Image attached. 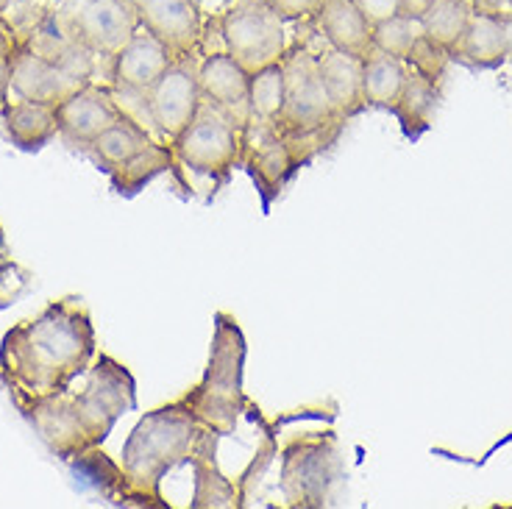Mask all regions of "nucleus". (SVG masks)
<instances>
[{
  "mask_svg": "<svg viewBox=\"0 0 512 509\" xmlns=\"http://www.w3.org/2000/svg\"><path fill=\"white\" fill-rule=\"evenodd\" d=\"M98 357V334L81 295L53 298L0 340V379L14 407L67 390Z\"/></svg>",
  "mask_w": 512,
  "mask_h": 509,
  "instance_id": "f257e3e1",
  "label": "nucleus"
},
{
  "mask_svg": "<svg viewBox=\"0 0 512 509\" xmlns=\"http://www.w3.org/2000/svg\"><path fill=\"white\" fill-rule=\"evenodd\" d=\"M204 423L181 401L148 409L123 443L117 465V501L165 509L162 482L170 471L190 465Z\"/></svg>",
  "mask_w": 512,
  "mask_h": 509,
  "instance_id": "f03ea898",
  "label": "nucleus"
},
{
  "mask_svg": "<svg viewBox=\"0 0 512 509\" xmlns=\"http://www.w3.org/2000/svg\"><path fill=\"white\" fill-rule=\"evenodd\" d=\"M245 357H248V343L240 329V320L229 312H218L215 326H212L204 376L181 395V401L192 409V415L201 420L206 429H215L223 437L237 432L240 418L248 407L243 387Z\"/></svg>",
  "mask_w": 512,
  "mask_h": 509,
  "instance_id": "7ed1b4c3",
  "label": "nucleus"
},
{
  "mask_svg": "<svg viewBox=\"0 0 512 509\" xmlns=\"http://www.w3.org/2000/svg\"><path fill=\"white\" fill-rule=\"evenodd\" d=\"M346 479L340 440L332 429L293 434L282 448V487L287 507L323 509L334 501V490Z\"/></svg>",
  "mask_w": 512,
  "mask_h": 509,
  "instance_id": "20e7f679",
  "label": "nucleus"
},
{
  "mask_svg": "<svg viewBox=\"0 0 512 509\" xmlns=\"http://www.w3.org/2000/svg\"><path fill=\"white\" fill-rule=\"evenodd\" d=\"M282 67L284 109L273 123L276 134L282 137H301V134H315V131L343 134L348 123L343 117H337L326 95L318 67V48H312L307 39L298 37L293 45H287Z\"/></svg>",
  "mask_w": 512,
  "mask_h": 509,
  "instance_id": "39448f33",
  "label": "nucleus"
},
{
  "mask_svg": "<svg viewBox=\"0 0 512 509\" xmlns=\"http://www.w3.org/2000/svg\"><path fill=\"white\" fill-rule=\"evenodd\" d=\"M176 156L179 170H192L212 181V195L229 184L234 167L243 162L245 126L229 117L215 103L204 98L190 126L181 131L173 142H167Z\"/></svg>",
  "mask_w": 512,
  "mask_h": 509,
  "instance_id": "423d86ee",
  "label": "nucleus"
},
{
  "mask_svg": "<svg viewBox=\"0 0 512 509\" xmlns=\"http://www.w3.org/2000/svg\"><path fill=\"white\" fill-rule=\"evenodd\" d=\"M87 373L84 390H67V395L87 443L98 451L109 440L117 420L137 407V379L112 354H98Z\"/></svg>",
  "mask_w": 512,
  "mask_h": 509,
  "instance_id": "0eeeda50",
  "label": "nucleus"
},
{
  "mask_svg": "<svg viewBox=\"0 0 512 509\" xmlns=\"http://www.w3.org/2000/svg\"><path fill=\"white\" fill-rule=\"evenodd\" d=\"M223 51L248 73L282 62L287 51L284 17L270 0H234L218 20Z\"/></svg>",
  "mask_w": 512,
  "mask_h": 509,
  "instance_id": "6e6552de",
  "label": "nucleus"
},
{
  "mask_svg": "<svg viewBox=\"0 0 512 509\" xmlns=\"http://www.w3.org/2000/svg\"><path fill=\"white\" fill-rule=\"evenodd\" d=\"M59 12L76 42L98 59H112L142 28L137 0H67Z\"/></svg>",
  "mask_w": 512,
  "mask_h": 509,
  "instance_id": "1a4fd4ad",
  "label": "nucleus"
},
{
  "mask_svg": "<svg viewBox=\"0 0 512 509\" xmlns=\"http://www.w3.org/2000/svg\"><path fill=\"white\" fill-rule=\"evenodd\" d=\"M204 103L201 81H198V59L181 56L173 59L154 90L145 95L148 123L156 140L173 142Z\"/></svg>",
  "mask_w": 512,
  "mask_h": 509,
  "instance_id": "9d476101",
  "label": "nucleus"
},
{
  "mask_svg": "<svg viewBox=\"0 0 512 509\" xmlns=\"http://www.w3.org/2000/svg\"><path fill=\"white\" fill-rule=\"evenodd\" d=\"M240 167L251 176L256 192L262 198V209L268 212L270 206L282 198L284 190L293 184L304 165L298 162L293 148L284 142L282 134H276V128L270 123L248 120Z\"/></svg>",
  "mask_w": 512,
  "mask_h": 509,
  "instance_id": "9b49d317",
  "label": "nucleus"
},
{
  "mask_svg": "<svg viewBox=\"0 0 512 509\" xmlns=\"http://www.w3.org/2000/svg\"><path fill=\"white\" fill-rule=\"evenodd\" d=\"M173 62V53L167 51L165 45L151 34L140 28L134 37L128 39L126 45L109 59V81L106 87L115 92L120 106L128 103H140L142 112L148 117L145 109V95L154 90V84L162 78L167 67ZM151 126V123H148Z\"/></svg>",
  "mask_w": 512,
  "mask_h": 509,
  "instance_id": "f8f14e48",
  "label": "nucleus"
},
{
  "mask_svg": "<svg viewBox=\"0 0 512 509\" xmlns=\"http://www.w3.org/2000/svg\"><path fill=\"white\" fill-rule=\"evenodd\" d=\"M123 112L115 92L106 84L90 81L56 106L59 115V140L76 151H90V145L115 123Z\"/></svg>",
  "mask_w": 512,
  "mask_h": 509,
  "instance_id": "ddd939ff",
  "label": "nucleus"
},
{
  "mask_svg": "<svg viewBox=\"0 0 512 509\" xmlns=\"http://www.w3.org/2000/svg\"><path fill=\"white\" fill-rule=\"evenodd\" d=\"M92 78H84L67 70L62 64L51 62L37 51H31L26 42L17 39L12 51V95L23 98V101L48 103V106H59L67 101L73 92L87 87Z\"/></svg>",
  "mask_w": 512,
  "mask_h": 509,
  "instance_id": "4468645a",
  "label": "nucleus"
},
{
  "mask_svg": "<svg viewBox=\"0 0 512 509\" xmlns=\"http://www.w3.org/2000/svg\"><path fill=\"white\" fill-rule=\"evenodd\" d=\"M140 23L151 31L173 59L195 56L204 42V14L198 0H137Z\"/></svg>",
  "mask_w": 512,
  "mask_h": 509,
  "instance_id": "2eb2a0df",
  "label": "nucleus"
},
{
  "mask_svg": "<svg viewBox=\"0 0 512 509\" xmlns=\"http://www.w3.org/2000/svg\"><path fill=\"white\" fill-rule=\"evenodd\" d=\"M67 390L26 401V404H20L17 409L37 429L39 437L45 440V446L51 448L56 457L81 459L92 454V448L87 443L84 432H81V426H78L73 409H70V395H67Z\"/></svg>",
  "mask_w": 512,
  "mask_h": 509,
  "instance_id": "dca6fc26",
  "label": "nucleus"
},
{
  "mask_svg": "<svg viewBox=\"0 0 512 509\" xmlns=\"http://www.w3.org/2000/svg\"><path fill=\"white\" fill-rule=\"evenodd\" d=\"M198 81L209 103H215L237 123L248 126V87L251 73L229 51H209L198 62Z\"/></svg>",
  "mask_w": 512,
  "mask_h": 509,
  "instance_id": "f3484780",
  "label": "nucleus"
},
{
  "mask_svg": "<svg viewBox=\"0 0 512 509\" xmlns=\"http://www.w3.org/2000/svg\"><path fill=\"white\" fill-rule=\"evenodd\" d=\"M223 434L215 429H206L198 440V446L192 451V479H195V490H192L190 507L195 509H234L240 507L237 501V484L231 482L226 473L220 471L218 465V446Z\"/></svg>",
  "mask_w": 512,
  "mask_h": 509,
  "instance_id": "a211bd4d",
  "label": "nucleus"
},
{
  "mask_svg": "<svg viewBox=\"0 0 512 509\" xmlns=\"http://www.w3.org/2000/svg\"><path fill=\"white\" fill-rule=\"evenodd\" d=\"M318 67L326 95H329L337 117L351 123L354 117L362 115L365 112V101H362V56L337 51L332 45H323V48H318Z\"/></svg>",
  "mask_w": 512,
  "mask_h": 509,
  "instance_id": "6ab92c4d",
  "label": "nucleus"
},
{
  "mask_svg": "<svg viewBox=\"0 0 512 509\" xmlns=\"http://www.w3.org/2000/svg\"><path fill=\"white\" fill-rule=\"evenodd\" d=\"M0 126H3V137L26 153L42 151L59 137L56 106L23 101V98L6 101V106L0 109Z\"/></svg>",
  "mask_w": 512,
  "mask_h": 509,
  "instance_id": "aec40b11",
  "label": "nucleus"
},
{
  "mask_svg": "<svg viewBox=\"0 0 512 509\" xmlns=\"http://www.w3.org/2000/svg\"><path fill=\"white\" fill-rule=\"evenodd\" d=\"M312 20L323 42L337 51L365 59L373 48V23L359 12L354 0H326Z\"/></svg>",
  "mask_w": 512,
  "mask_h": 509,
  "instance_id": "412c9836",
  "label": "nucleus"
},
{
  "mask_svg": "<svg viewBox=\"0 0 512 509\" xmlns=\"http://www.w3.org/2000/svg\"><path fill=\"white\" fill-rule=\"evenodd\" d=\"M451 59L468 64L474 70H496V67L507 62L499 12H479V9H474L460 45L451 51Z\"/></svg>",
  "mask_w": 512,
  "mask_h": 509,
  "instance_id": "4be33fe9",
  "label": "nucleus"
},
{
  "mask_svg": "<svg viewBox=\"0 0 512 509\" xmlns=\"http://www.w3.org/2000/svg\"><path fill=\"white\" fill-rule=\"evenodd\" d=\"M165 173H176L179 176V165H176V156L170 151V145L165 140H154L148 142L140 153H134L131 159H126L123 165L109 170V181H112L117 195L134 198V195H140L148 184H154Z\"/></svg>",
  "mask_w": 512,
  "mask_h": 509,
  "instance_id": "5701e85b",
  "label": "nucleus"
},
{
  "mask_svg": "<svg viewBox=\"0 0 512 509\" xmlns=\"http://www.w3.org/2000/svg\"><path fill=\"white\" fill-rule=\"evenodd\" d=\"M154 131L142 123L140 117H134L131 112H120L112 126L103 131L98 140L90 145V156L95 159V165L101 167L103 173L115 170L117 165H123L126 159H131L134 153H140L148 142H154Z\"/></svg>",
  "mask_w": 512,
  "mask_h": 509,
  "instance_id": "b1692460",
  "label": "nucleus"
},
{
  "mask_svg": "<svg viewBox=\"0 0 512 509\" xmlns=\"http://www.w3.org/2000/svg\"><path fill=\"white\" fill-rule=\"evenodd\" d=\"M410 67L401 62L398 56L371 48L368 56L362 59V101L365 109H387L393 112L398 95L407 84Z\"/></svg>",
  "mask_w": 512,
  "mask_h": 509,
  "instance_id": "393cba45",
  "label": "nucleus"
},
{
  "mask_svg": "<svg viewBox=\"0 0 512 509\" xmlns=\"http://www.w3.org/2000/svg\"><path fill=\"white\" fill-rule=\"evenodd\" d=\"M437 101H440V87L426 81L421 73L410 70L407 84H404V90H401L396 106H393V115L398 117L407 140H418L421 134H426L432 128Z\"/></svg>",
  "mask_w": 512,
  "mask_h": 509,
  "instance_id": "a878e982",
  "label": "nucleus"
},
{
  "mask_svg": "<svg viewBox=\"0 0 512 509\" xmlns=\"http://www.w3.org/2000/svg\"><path fill=\"white\" fill-rule=\"evenodd\" d=\"M471 14L474 6L468 0H435L421 17L423 37L451 53L460 45L462 34L471 23Z\"/></svg>",
  "mask_w": 512,
  "mask_h": 509,
  "instance_id": "bb28decb",
  "label": "nucleus"
},
{
  "mask_svg": "<svg viewBox=\"0 0 512 509\" xmlns=\"http://www.w3.org/2000/svg\"><path fill=\"white\" fill-rule=\"evenodd\" d=\"M284 109V67L282 62L270 64L251 73L248 87V120L254 123H276Z\"/></svg>",
  "mask_w": 512,
  "mask_h": 509,
  "instance_id": "cd10ccee",
  "label": "nucleus"
},
{
  "mask_svg": "<svg viewBox=\"0 0 512 509\" xmlns=\"http://www.w3.org/2000/svg\"><path fill=\"white\" fill-rule=\"evenodd\" d=\"M421 39V20L407 17V14L401 12L373 26V48L390 53V56H398L401 62H407V56H410L412 48H415Z\"/></svg>",
  "mask_w": 512,
  "mask_h": 509,
  "instance_id": "c85d7f7f",
  "label": "nucleus"
},
{
  "mask_svg": "<svg viewBox=\"0 0 512 509\" xmlns=\"http://www.w3.org/2000/svg\"><path fill=\"white\" fill-rule=\"evenodd\" d=\"M31 284H34L31 270L14 259L6 245V231L0 226V309L17 304L31 290Z\"/></svg>",
  "mask_w": 512,
  "mask_h": 509,
  "instance_id": "c756f323",
  "label": "nucleus"
},
{
  "mask_svg": "<svg viewBox=\"0 0 512 509\" xmlns=\"http://www.w3.org/2000/svg\"><path fill=\"white\" fill-rule=\"evenodd\" d=\"M273 457H279V448H276V437H273V429L265 426V440L259 443V448L254 451V459L248 462V468L240 473V479H234L237 484V501H240V507H245L251 496H254V490L262 482V476L268 473L270 462Z\"/></svg>",
  "mask_w": 512,
  "mask_h": 509,
  "instance_id": "7c9ffc66",
  "label": "nucleus"
},
{
  "mask_svg": "<svg viewBox=\"0 0 512 509\" xmlns=\"http://www.w3.org/2000/svg\"><path fill=\"white\" fill-rule=\"evenodd\" d=\"M448 62H451V53L443 51V48H437L435 42H429V39L423 37L412 53L407 56V67L415 70V73H421L426 81H432L435 87L443 90V81H446V70Z\"/></svg>",
  "mask_w": 512,
  "mask_h": 509,
  "instance_id": "2f4dec72",
  "label": "nucleus"
},
{
  "mask_svg": "<svg viewBox=\"0 0 512 509\" xmlns=\"http://www.w3.org/2000/svg\"><path fill=\"white\" fill-rule=\"evenodd\" d=\"M284 20H312L326 0H270Z\"/></svg>",
  "mask_w": 512,
  "mask_h": 509,
  "instance_id": "473e14b6",
  "label": "nucleus"
},
{
  "mask_svg": "<svg viewBox=\"0 0 512 509\" xmlns=\"http://www.w3.org/2000/svg\"><path fill=\"white\" fill-rule=\"evenodd\" d=\"M354 3H357L359 12L365 14L373 26L398 14V9H401V0H354Z\"/></svg>",
  "mask_w": 512,
  "mask_h": 509,
  "instance_id": "72a5a7b5",
  "label": "nucleus"
},
{
  "mask_svg": "<svg viewBox=\"0 0 512 509\" xmlns=\"http://www.w3.org/2000/svg\"><path fill=\"white\" fill-rule=\"evenodd\" d=\"M12 95V51L0 53V109Z\"/></svg>",
  "mask_w": 512,
  "mask_h": 509,
  "instance_id": "f704fd0d",
  "label": "nucleus"
},
{
  "mask_svg": "<svg viewBox=\"0 0 512 509\" xmlns=\"http://www.w3.org/2000/svg\"><path fill=\"white\" fill-rule=\"evenodd\" d=\"M14 45H17V31H14L12 20H6L0 12V53L14 51Z\"/></svg>",
  "mask_w": 512,
  "mask_h": 509,
  "instance_id": "c9c22d12",
  "label": "nucleus"
},
{
  "mask_svg": "<svg viewBox=\"0 0 512 509\" xmlns=\"http://www.w3.org/2000/svg\"><path fill=\"white\" fill-rule=\"evenodd\" d=\"M432 3H435V0H401V9H398V12L407 14V17H415V20H421Z\"/></svg>",
  "mask_w": 512,
  "mask_h": 509,
  "instance_id": "e433bc0d",
  "label": "nucleus"
},
{
  "mask_svg": "<svg viewBox=\"0 0 512 509\" xmlns=\"http://www.w3.org/2000/svg\"><path fill=\"white\" fill-rule=\"evenodd\" d=\"M501 20V34H504V51H507V59H512V9H501L499 12Z\"/></svg>",
  "mask_w": 512,
  "mask_h": 509,
  "instance_id": "4c0bfd02",
  "label": "nucleus"
},
{
  "mask_svg": "<svg viewBox=\"0 0 512 509\" xmlns=\"http://www.w3.org/2000/svg\"><path fill=\"white\" fill-rule=\"evenodd\" d=\"M468 3L479 12H501V9L510 6V0H468Z\"/></svg>",
  "mask_w": 512,
  "mask_h": 509,
  "instance_id": "58836bf2",
  "label": "nucleus"
},
{
  "mask_svg": "<svg viewBox=\"0 0 512 509\" xmlns=\"http://www.w3.org/2000/svg\"><path fill=\"white\" fill-rule=\"evenodd\" d=\"M12 6V0H0V12H6Z\"/></svg>",
  "mask_w": 512,
  "mask_h": 509,
  "instance_id": "ea45409f",
  "label": "nucleus"
},
{
  "mask_svg": "<svg viewBox=\"0 0 512 509\" xmlns=\"http://www.w3.org/2000/svg\"><path fill=\"white\" fill-rule=\"evenodd\" d=\"M510 9H512V0H510Z\"/></svg>",
  "mask_w": 512,
  "mask_h": 509,
  "instance_id": "a19ab883",
  "label": "nucleus"
}]
</instances>
